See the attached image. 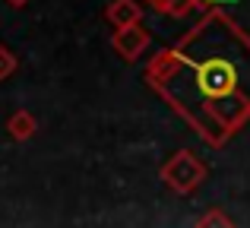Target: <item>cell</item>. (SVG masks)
<instances>
[{"label": "cell", "instance_id": "6da1fadb", "mask_svg": "<svg viewBox=\"0 0 250 228\" xmlns=\"http://www.w3.org/2000/svg\"><path fill=\"white\" fill-rule=\"evenodd\" d=\"M143 83L219 149L250 121V35L212 6L174 48L149 61Z\"/></svg>", "mask_w": 250, "mask_h": 228}, {"label": "cell", "instance_id": "7a4b0ae2", "mask_svg": "<svg viewBox=\"0 0 250 228\" xmlns=\"http://www.w3.org/2000/svg\"><path fill=\"white\" fill-rule=\"evenodd\" d=\"M206 174H209L206 165H203L190 149H177L165 165H162V181H165V187L174 190V193H181V197L193 193L196 187L206 181Z\"/></svg>", "mask_w": 250, "mask_h": 228}, {"label": "cell", "instance_id": "3957f363", "mask_svg": "<svg viewBox=\"0 0 250 228\" xmlns=\"http://www.w3.org/2000/svg\"><path fill=\"white\" fill-rule=\"evenodd\" d=\"M111 48H114L127 63H133V61H140V57L146 54V48H149V32L143 29V22L121 25V29H114V35H111Z\"/></svg>", "mask_w": 250, "mask_h": 228}, {"label": "cell", "instance_id": "277c9868", "mask_svg": "<svg viewBox=\"0 0 250 228\" xmlns=\"http://www.w3.org/2000/svg\"><path fill=\"white\" fill-rule=\"evenodd\" d=\"M104 19H108L114 29L130 25V22H140L143 19V3L140 0H111V3L104 6Z\"/></svg>", "mask_w": 250, "mask_h": 228}, {"label": "cell", "instance_id": "5b68a950", "mask_svg": "<svg viewBox=\"0 0 250 228\" xmlns=\"http://www.w3.org/2000/svg\"><path fill=\"white\" fill-rule=\"evenodd\" d=\"M146 6L155 10L159 16L184 19V16H190L193 10H200V0H146Z\"/></svg>", "mask_w": 250, "mask_h": 228}, {"label": "cell", "instance_id": "8992f818", "mask_svg": "<svg viewBox=\"0 0 250 228\" xmlns=\"http://www.w3.org/2000/svg\"><path fill=\"white\" fill-rule=\"evenodd\" d=\"M35 130H38V121L29 111H16V114L10 117V133H13V140H32V136H35Z\"/></svg>", "mask_w": 250, "mask_h": 228}, {"label": "cell", "instance_id": "52a82bcc", "mask_svg": "<svg viewBox=\"0 0 250 228\" xmlns=\"http://www.w3.org/2000/svg\"><path fill=\"white\" fill-rule=\"evenodd\" d=\"M16 63H19V61H16V54H13L10 48H3V44H0V83H3L6 76L16 70Z\"/></svg>", "mask_w": 250, "mask_h": 228}, {"label": "cell", "instance_id": "ba28073f", "mask_svg": "<svg viewBox=\"0 0 250 228\" xmlns=\"http://www.w3.org/2000/svg\"><path fill=\"white\" fill-rule=\"evenodd\" d=\"M200 225H231V219H228L225 212H209V216L200 219Z\"/></svg>", "mask_w": 250, "mask_h": 228}, {"label": "cell", "instance_id": "9c48e42d", "mask_svg": "<svg viewBox=\"0 0 250 228\" xmlns=\"http://www.w3.org/2000/svg\"><path fill=\"white\" fill-rule=\"evenodd\" d=\"M222 3H231V0H200V10H212V6H222Z\"/></svg>", "mask_w": 250, "mask_h": 228}, {"label": "cell", "instance_id": "30bf717a", "mask_svg": "<svg viewBox=\"0 0 250 228\" xmlns=\"http://www.w3.org/2000/svg\"><path fill=\"white\" fill-rule=\"evenodd\" d=\"M6 3H10V6H25L29 0H6Z\"/></svg>", "mask_w": 250, "mask_h": 228}]
</instances>
